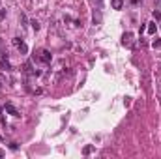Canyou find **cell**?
Here are the masks:
<instances>
[{"instance_id":"30bf717a","label":"cell","mask_w":161,"mask_h":159,"mask_svg":"<svg viewBox=\"0 0 161 159\" xmlns=\"http://www.w3.org/2000/svg\"><path fill=\"white\" fill-rule=\"evenodd\" d=\"M21 43H23V39H21V38H13V45H15V47H19Z\"/></svg>"},{"instance_id":"9a60e30c","label":"cell","mask_w":161,"mask_h":159,"mask_svg":"<svg viewBox=\"0 0 161 159\" xmlns=\"http://www.w3.org/2000/svg\"><path fill=\"white\" fill-rule=\"evenodd\" d=\"M10 148H11V150H17L19 144H17V142H10Z\"/></svg>"},{"instance_id":"ba28073f","label":"cell","mask_w":161,"mask_h":159,"mask_svg":"<svg viewBox=\"0 0 161 159\" xmlns=\"http://www.w3.org/2000/svg\"><path fill=\"white\" fill-rule=\"evenodd\" d=\"M152 47H154V49H159L161 47V39H154V41H152Z\"/></svg>"},{"instance_id":"4fadbf2b","label":"cell","mask_w":161,"mask_h":159,"mask_svg":"<svg viewBox=\"0 0 161 159\" xmlns=\"http://www.w3.org/2000/svg\"><path fill=\"white\" fill-rule=\"evenodd\" d=\"M6 15H8L6 10H0V21H4V19H6Z\"/></svg>"},{"instance_id":"2e32d148","label":"cell","mask_w":161,"mask_h":159,"mask_svg":"<svg viewBox=\"0 0 161 159\" xmlns=\"http://www.w3.org/2000/svg\"><path fill=\"white\" fill-rule=\"evenodd\" d=\"M0 157H4V152H2V150H0Z\"/></svg>"},{"instance_id":"7a4b0ae2","label":"cell","mask_w":161,"mask_h":159,"mask_svg":"<svg viewBox=\"0 0 161 159\" xmlns=\"http://www.w3.org/2000/svg\"><path fill=\"white\" fill-rule=\"evenodd\" d=\"M122 45L124 47H133V34L131 32H125V34L122 36Z\"/></svg>"},{"instance_id":"e0dca14e","label":"cell","mask_w":161,"mask_h":159,"mask_svg":"<svg viewBox=\"0 0 161 159\" xmlns=\"http://www.w3.org/2000/svg\"><path fill=\"white\" fill-rule=\"evenodd\" d=\"M2 84H4V82H2V79H0V88H2Z\"/></svg>"},{"instance_id":"9c48e42d","label":"cell","mask_w":161,"mask_h":159,"mask_svg":"<svg viewBox=\"0 0 161 159\" xmlns=\"http://www.w3.org/2000/svg\"><path fill=\"white\" fill-rule=\"evenodd\" d=\"M30 25H32V28L36 30V32L40 30V23H38V21H30Z\"/></svg>"},{"instance_id":"7c38bea8","label":"cell","mask_w":161,"mask_h":159,"mask_svg":"<svg viewBox=\"0 0 161 159\" xmlns=\"http://www.w3.org/2000/svg\"><path fill=\"white\" fill-rule=\"evenodd\" d=\"M92 150H94V148H92V146H86V148H84V150H82V154H84V156H88V154H90V152H92Z\"/></svg>"},{"instance_id":"52a82bcc","label":"cell","mask_w":161,"mask_h":159,"mask_svg":"<svg viewBox=\"0 0 161 159\" xmlns=\"http://www.w3.org/2000/svg\"><path fill=\"white\" fill-rule=\"evenodd\" d=\"M17 49H19V53H21V54H26V53H28V45H26V43H25V41H23V43H21V45H19V47H17Z\"/></svg>"},{"instance_id":"5b68a950","label":"cell","mask_w":161,"mask_h":159,"mask_svg":"<svg viewBox=\"0 0 161 159\" xmlns=\"http://www.w3.org/2000/svg\"><path fill=\"white\" fill-rule=\"evenodd\" d=\"M111 6H112V10H122L124 8V0H111Z\"/></svg>"},{"instance_id":"5bb4252c","label":"cell","mask_w":161,"mask_h":159,"mask_svg":"<svg viewBox=\"0 0 161 159\" xmlns=\"http://www.w3.org/2000/svg\"><path fill=\"white\" fill-rule=\"evenodd\" d=\"M154 19L156 21H161V11H154Z\"/></svg>"},{"instance_id":"6da1fadb","label":"cell","mask_w":161,"mask_h":159,"mask_svg":"<svg viewBox=\"0 0 161 159\" xmlns=\"http://www.w3.org/2000/svg\"><path fill=\"white\" fill-rule=\"evenodd\" d=\"M34 58H36V60H40V62H43V64H51V60H53V54H51L47 49H41L38 54H34Z\"/></svg>"},{"instance_id":"3957f363","label":"cell","mask_w":161,"mask_h":159,"mask_svg":"<svg viewBox=\"0 0 161 159\" xmlns=\"http://www.w3.org/2000/svg\"><path fill=\"white\" fill-rule=\"evenodd\" d=\"M0 66H2V69H6V71L11 69V64H10V60H8V54L6 53L0 54Z\"/></svg>"},{"instance_id":"277c9868","label":"cell","mask_w":161,"mask_h":159,"mask_svg":"<svg viewBox=\"0 0 161 159\" xmlns=\"http://www.w3.org/2000/svg\"><path fill=\"white\" fill-rule=\"evenodd\" d=\"M4 109H6V112H10L11 116H19V110L15 109V107L11 105V103H6V107H4Z\"/></svg>"},{"instance_id":"8fae6325","label":"cell","mask_w":161,"mask_h":159,"mask_svg":"<svg viewBox=\"0 0 161 159\" xmlns=\"http://www.w3.org/2000/svg\"><path fill=\"white\" fill-rule=\"evenodd\" d=\"M99 21H101V15H99V13H97V15L94 13V23H96V25H99Z\"/></svg>"},{"instance_id":"8992f818","label":"cell","mask_w":161,"mask_h":159,"mask_svg":"<svg viewBox=\"0 0 161 159\" xmlns=\"http://www.w3.org/2000/svg\"><path fill=\"white\" fill-rule=\"evenodd\" d=\"M146 30H148V34H156V30H158V25H156V23H148Z\"/></svg>"}]
</instances>
